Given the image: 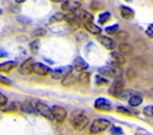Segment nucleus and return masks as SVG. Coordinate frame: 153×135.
Instances as JSON below:
<instances>
[{"mask_svg":"<svg viewBox=\"0 0 153 135\" xmlns=\"http://www.w3.org/2000/svg\"><path fill=\"white\" fill-rule=\"evenodd\" d=\"M69 123L75 130H82L88 125V117L81 111H75L72 113Z\"/></svg>","mask_w":153,"mask_h":135,"instance_id":"obj_1","label":"nucleus"},{"mask_svg":"<svg viewBox=\"0 0 153 135\" xmlns=\"http://www.w3.org/2000/svg\"><path fill=\"white\" fill-rule=\"evenodd\" d=\"M111 125L110 121L106 118H97L94 119L90 125V133L91 134H100L105 131Z\"/></svg>","mask_w":153,"mask_h":135,"instance_id":"obj_2","label":"nucleus"},{"mask_svg":"<svg viewBox=\"0 0 153 135\" xmlns=\"http://www.w3.org/2000/svg\"><path fill=\"white\" fill-rule=\"evenodd\" d=\"M123 92H124V81H123V79L122 78L115 79L114 82L109 87V94H111L112 97L120 98Z\"/></svg>","mask_w":153,"mask_h":135,"instance_id":"obj_3","label":"nucleus"},{"mask_svg":"<svg viewBox=\"0 0 153 135\" xmlns=\"http://www.w3.org/2000/svg\"><path fill=\"white\" fill-rule=\"evenodd\" d=\"M72 70H73L72 66H62V67H57V68L53 69L50 75L54 80H62L63 78L69 75L72 73Z\"/></svg>","mask_w":153,"mask_h":135,"instance_id":"obj_4","label":"nucleus"},{"mask_svg":"<svg viewBox=\"0 0 153 135\" xmlns=\"http://www.w3.org/2000/svg\"><path fill=\"white\" fill-rule=\"evenodd\" d=\"M36 112L41 116H43L44 118L53 121V113H51V108H49L47 104H44L43 102H36L33 105Z\"/></svg>","mask_w":153,"mask_h":135,"instance_id":"obj_5","label":"nucleus"},{"mask_svg":"<svg viewBox=\"0 0 153 135\" xmlns=\"http://www.w3.org/2000/svg\"><path fill=\"white\" fill-rule=\"evenodd\" d=\"M51 113H53V119L57 123H62L67 118V111L59 105L51 106Z\"/></svg>","mask_w":153,"mask_h":135,"instance_id":"obj_6","label":"nucleus"},{"mask_svg":"<svg viewBox=\"0 0 153 135\" xmlns=\"http://www.w3.org/2000/svg\"><path fill=\"white\" fill-rule=\"evenodd\" d=\"M33 63L35 61L32 59L24 60L19 66V73L23 75H30L31 73H33Z\"/></svg>","mask_w":153,"mask_h":135,"instance_id":"obj_7","label":"nucleus"},{"mask_svg":"<svg viewBox=\"0 0 153 135\" xmlns=\"http://www.w3.org/2000/svg\"><path fill=\"white\" fill-rule=\"evenodd\" d=\"M80 7H81L80 2H79V1H75V0H66V1L62 2V5H61L62 11H65V12H67V13H74V12L78 11Z\"/></svg>","mask_w":153,"mask_h":135,"instance_id":"obj_8","label":"nucleus"},{"mask_svg":"<svg viewBox=\"0 0 153 135\" xmlns=\"http://www.w3.org/2000/svg\"><path fill=\"white\" fill-rule=\"evenodd\" d=\"M93 105H94V108L97 110H100V111H110L112 109V105H111L110 100L106 99V98H103V97L97 98L94 100V104Z\"/></svg>","mask_w":153,"mask_h":135,"instance_id":"obj_9","label":"nucleus"},{"mask_svg":"<svg viewBox=\"0 0 153 135\" xmlns=\"http://www.w3.org/2000/svg\"><path fill=\"white\" fill-rule=\"evenodd\" d=\"M33 73L36 75H39V76H45V75L51 73V69L42 62H35L33 63Z\"/></svg>","mask_w":153,"mask_h":135,"instance_id":"obj_10","label":"nucleus"},{"mask_svg":"<svg viewBox=\"0 0 153 135\" xmlns=\"http://www.w3.org/2000/svg\"><path fill=\"white\" fill-rule=\"evenodd\" d=\"M74 16L80 20V23H88V22H93V16L88 12H86L85 10H81L79 8L78 11L74 12Z\"/></svg>","mask_w":153,"mask_h":135,"instance_id":"obj_11","label":"nucleus"},{"mask_svg":"<svg viewBox=\"0 0 153 135\" xmlns=\"http://www.w3.org/2000/svg\"><path fill=\"white\" fill-rule=\"evenodd\" d=\"M98 42L105 48V49H108V50H114L115 48H116V42L112 39V38H110V37H108V36H99L98 37Z\"/></svg>","mask_w":153,"mask_h":135,"instance_id":"obj_12","label":"nucleus"},{"mask_svg":"<svg viewBox=\"0 0 153 135\" xmlns=\"http://www.w3.org/2000/svg\"><path fill=\"white\" fill-rule=\"evenodd\" d=\"M72 68L74 70H76V72H84V70H86L88 68V63L84 59L78 56V57L74 59V61L72 63Z\"/></svg>","mask_w":153,"mask_h":135,"instance_id":"obj_13","label":"nucleus"},{"mask_svg":"<svg viewBox=\"0 0 153 135\" xmlns=\"http://www.w3.org/2000/svg\"><path fill=\"white\" fill-rule=\"evenodd\" d=\"M98 73H99V75L105 76V78H114V76H116L117 70L112 66H103V67L98 68Z\"/></svg>","mask_w":153,"mask_h":135,"instance_id":"obj_14","label":"nucleus"},{"mask_svg":"<svg viewBox=\"0 0 153 135\" xmlns=\"http://www.w3.org/2000/svg\"><path fill=\"white\" fill-rule=\"evenodd\" d=\"M82 26L90 32V33H92V35H96V36H100V33H102V29H100V26H98V25H96L93 22H88V23H84L82 24Z\"/></svg>","mask_w":153,"mask_h":135,"instance_id":"obj_15","label":"nucleus"},{"mask_svg":"<svg viewBox=\"0 0 153 135\" xmlns=\"http://www.w3.org/2000/svg\"><path fill=\"white\" fill-rule=\"evenodd\" d=\"M110 55H111V60H112L114 65H116V66H123L126 63V57L120 51H114L112 50Z\"/></svg>","mask_w":153,"mask_h":135,"instance_id":"obj_16","label":"nucleus"},{"mask_svg":"<svg viewBox=\"0 0 153 135\" xmlns=\"http://www.w3.org/2000/svg\"><path fill=\"white\" fill-rule=\"evenodd\" d=\"M120 12H121L122 18H123V19H127V20L133 19V18H134V16H135L134 10H131V8H130V7H128V6H121Z\"/></svg>","mask_w":153,"mask_h":135,"instance_id":"obj_17","label":"nucleus"},{"mask_svg":"<svg viewBox=\"0 0 153 135\" xmlns=\"http://www.w3.org/2000/svg\"><path fill=\"white\" fill-rule=\"evenodd\" d=\"M14 67H17V62L16 61H6V62H2V63H0V73H8Z\"/></svg>","mask_w":153,"mask_h":135,"instance_id":"obj_18","label":"nucleus"},{"mask_svg":"<svg viewBox=\"0 0 153 135\" xmlns=\"http://www.w3.org/2000/svg\"><path fill=\"white\" fill-rule=\"evenodd\" d=\"M63 20H66L69 25H72V26H80V20L74 16V13H67V14H65V19Z\"/></svg>","mask_w":153,"mask_h":135,"instance_id":"obj_19","label":"nucleus"},{"mask_svg":"<svg viewBox=\"0 0 153 135\" xmlns=\"http://www.w3.org/2000/svg\"><path fill=\"white\" fill-rule=\"evenodd\" d=\"M118 51L122 55H129L133 51V47L127 42H122V43L118 44Z\"/></svg>","mask_w":153,"mask_h":135,"instance_id":"obj_20","label":"nucleus"},{"mask_svg":"<svg viewBox=\"0 0 153 135\" xmlns=\"http://www.w3.org/2000/svg\"><path fill=\"white\" fill-rule=\"evenodd\" d=\"M128 103H129V105H130V106H134V108H136V106L141 105V103H142V97H141L140 94H136V93H134V94H131V96L129 97V99H128Z\"/></svg>","mask_w":153,"mask_h":135,"instance_id":"obj_21","label":"nucleus"},{"mask_svg":"<svg viewBox=\"0 0 153 135\" xmlns=\"http://www.w3.org/2000/svg\"><path fill=\"white\" fill-rule=\"evenodd\" d=\"M78 81L82 85H87L90 82V73L84 70V72H80V74L78 75Z\"/></svg>","mask_w":153,"mask_h":135,"instance_id":"obj_22","label":"nucleus"},{"mask_svg":"<svg viewBox=\"0 0 153 135\" xmlns=\"http://www.w3.org/2000/svg\"><path fill=\"white\" fill-rule=\"evenodd\" d=\"M20 110H22L23 112H25V113H37L36 110H35V108H33L31 104H29V103H23V104H20Z\"/></svg>","mask_w":153,"mask_h":135,"instance_id":"obj_23","label":"nucleus"},{"mask_svg":"<svg viewBox=\"0 0 153 135\" xmlns=\"http://www.w3.org/2000/svg\"><path fill=\"white\" fill-rule=\"evenodd\" d=\"M110 18H111V13L108 12V11H105V12H103V13H100V14L98 16V23L103 25V24H105Z\"/></svg>","mask_w":153,"mask_h":135,"instance_id":"obj_24","label":"nucleus"},{"mask_svg":"<svg viewBox=\"0 0 153 135\" xmlns=\"http://www.w3.org/2000/svg\"><path fill=\"white\" fill-rule=\"evenodd\" d=\"M120 30V25L118 24H112V25H109V26H105V32L108 35H116Z\"/></svg>","mask_w":153,"mask_h":135,"instance_id":"obj_25","label":"nucleus"},{"mask_svg":"<svg viewBox=\"0 0 153 135\" xmlns=\"http://www.w3.org/2000/svg\"><path fill=\"white\" fill-rule=\"evenodd\" d=\"M74 81H75V78H74V75L71 73L69 75H67L66 78L62 79V85H63V86H71V85L74 84Z\"/></svg>","mask_w":153,"mask_h":135,"instance_id":"obj_26","label":"nucleus"},{"mask_svg":"<svg viewBox=\"0 0 153 135\" xmlns=\"http://www.w3.org/2000/svg\"><path fill=\"white\" fill-rule=\"evenodd\" d=\"M63 19H65V14H63V13H61V12H57V13H55V14H53V16L50 17V19H49V23L61 22V20H63Z\"/></svg>","mask_w":153,"mask_h":135,"instance_id":"obj_27","label":"nucleus"},{"mask_svg":"<svg viewBox=\"0 0 153 135\" xmlns=\"http://www.w3.org/2000/svg\"><path fill=\"white\" fill-rule=\"evenodd\" d=\"M17 109H19V106L17 105V103H11V104H10V105H7V106L5 105L1 110H2L4 112H13V111H16Z\"/></svg>","mask_w":153,"mask_h":135,"instance_id":"obj_28","label":"nucleus"},{"mask_svg":"<svg viewBox=\"0 0 153 135\" xmlns=\"http://www.w3.org/2000/svg\"><path fill=\"white\" fill-rule=\"evenodd\" d=\"M29 48H30V50H31L32 53H37L38 49H39V41H38V39L31 41L30 44H29Z\"/></svg>","mask_w":153,"mask_h":135,"instance_id":"obj_29","label":"nucleus"},{"mask_svg":"<svg viewBox=\"0 0 153 135\" xmlns=\"http://www.w3.org/2000/svg\"><path fill=\"white\" fill-rule=\"evenodd\" d=\"M94 82H96V85H98V86H100V85H106L108 84V79L105 78V76H102V75H96V78H94Z\"/></svg>","mask_w":153,"mask_h":135,"instance_id":"obj_30","label":"nucleus"},{"mask_svg":"<svg viewBox=\"0 0 153 135\" xmlns=\"http://www.w3.org/2000/svg\"><path fill=\"white\" fill-rule=\"evenodd\" d=\"M116 36H117V39L121 41V43L124 42V41H127V39L129 38V33L126 32V31H118V32L116 33Z\"/></svg>","mask_w":153,"mask_h":135,"instance_id":"obj_31","label":"nucleus"},{"mask_svg":"<svg viewBox=\"0 0 153 135\" xmlns=\"http://www.w3.org/2000/svg\"><path fill=\"white\" fill-rule=\"evenodd\" d=\"M142 112H143V115L147 116V117H153V105H147V106H145L143 110H142Z\"/></svg>","mask_w":153,"mask_h":135,"instance_id":"obj_32","label":"nucleus"},{"mask_svg":"<svg viewBox=\"0 0 153 135\" xmlns=\"http://www.w3.org/2000/svg\"><path fill=\"white\" fill-rule=\"evenodd\" d=\"M45 33H47L45 29H42V27L35 29V30L32 31V36H33V37H42V36H44Z\"/></svg>","mask_w":153,"mask_h":135,"instance_id":"obj_33","label":"nucleus"},{"mask_svg":"<svg viewBox=\"0 0 153 135\" xmlns=\"http://www.w3.org/2000/svg\"><path fill=\"white\" fill-rule=\"evenodd\" d=\"M117 111L120 112V113H123V115H127V116H131L133 113L127 109V108H124V106H117Z\"/></svg>","mask_w":153,"mask_h":135,"instance_id":"obj_34","label":"nucleus"},{"mask_svg":"<svg viewBox=\"0 0 153 135\" xmlns=\"http://www.w3.org/2000/svg\"><path fill=\"white\" fill-rule=\"evenodd\" d=\"M0 84L6 85V86H10V85H12V81L8 78H6V76H4V75L0 74Z\"/></svg>","mask_w":153,"mask_h":135,"instance_id":"obj_35","label":"nucleus"},{"mask_svg":"<svg viewBox=\"0 0 153 135\" xmlns=\"http://www.w3.org/2000/svg\"><path fill=\"white\" fill-rule=\"evenodd\" d=\"M6 104H7V97L0 92V109H2Z\"/></svg>","mask_w":153,"mask_h":135,"instance_id":"obj_36","label":"nucleus"},{"mask_svg":"<svg viewBox=\"0 0 153 135\" xmlns=\"http://www.w3.org/2000/svg\"><path fill=\"white\" fill-rule=\"evenodd\" d=\"M111 134L112 135H122L123 134V130L120 127H112L111 128Z\"/></svg>","mask_w":153,"mask_h":135,"instance_id":"obj_37","label":"nucleus"},{"mask_svg":"<svg viewBox=\"0 0 153 135\" xmlns=\"http://www.w3.org/2000/svg\"><path fill=\"white\" fill-rule=\"evenodd\" d=\"M146 35L151 38H153V24H149L148 27L146 29Z\"/></svg>","mask_w":153,"mask_h":135,"instance_id":"obj_38","label":"nucleus"},{"mask_svg":"<svg viewBox=\"0 0 153 135\" xmlns=\"http://www.w3.org/2000/svg\"><path fill=\"white\" fill-rule=\"evenodd\" d=\"M5 56H7V53H6L5 50L0 49V57H5Z\"/></svg>","mask_w":153,"mask_h":135,"instance_id":"obj_39","label":"nucleus"},{"mask_svg":"<svg viewBox=\"0 0 153 135\" xmlns=\"http://www.w3.org/2000/svg\"><path fill=\"white\" fill-rule=\"evenodd\" d=\"M14 1H16L17 4H23V2H24V1H26V0H14Z\"/></svg>","mask_w":153,"mask_h":135,"instance_id":"obj_40","label":"nucleus"},{"mask_svg":"<svg viewBox=\"0 0 153 135\" xmlns=\"http://www.w3.org/2000/svg\"><path fill=\"white\" fill-rule=\"evenodd\" d=\"M51 1H54V2H65L66 0H51Z\"/></svg>","mask_w":153,"mask_h":135,"instance_id":"obj_41","label":"nucleus"},{"mask_svg":"<svg viewBox=\"0 0 153 135\" xmlns=\"http://www.w3.org/2000/svg\"><path fill=\"white\" fill-rule=\"evenodd\" d=\"M0 14H2V8H0Z\"/></svg>","mask_w":153,"mask_h":135,"instance_id":"obj_42","label":"nucleus"},{"mask_svg":"<svg viewBox=\"0 0 153 135\" xmlns=\"http://www.w3.org/2000/svg\"><path fill=\"white\" fill-rule=\"evenodd\" d=\"M126 1H129V2H130V1H133V0H126Z\"/></svg>","mask_w":153,"mask_h":135,"instance_id":"obj_43","label":"nucleus"}]
</instances>
